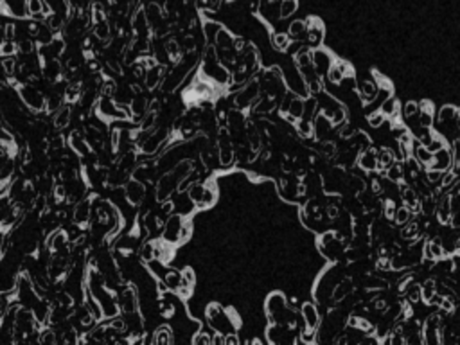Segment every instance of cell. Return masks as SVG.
<instances>
[{"label":"cell","instance_id":"obj_27","mask_svg":"<svg viewBox=\"0 0 460 345\" xmlns=\"http://www.w3.org/2000/svg\"><path fill=\"white\" fill-rule=\"evenodd\" d=\"M457 115H459V110L451 105H446L440 108V113H438V121L446 124H451L453 121H457Z\"/></svg>","mask_w":460,"mask_h":345},{"label":"cell","instance_id":"obj_4","mask_svg":"<svg viewBox=\"0 0 460 345\" xmlns=\"http://www.w3.org/2000/svg\"><path fill=\"white\" fill-rule=\"evenodd\" d=\"M20 97L29 108H33L34 111H42L47 106V99H45L44 92L33 85H20Z\"/></svg>","mask_w":460,"mask_h":345},{"label":"cell","instance_id":"obj_53","mask_svg":"<svg viewBox=\"0 0 460 345\" xmlns=\"http://www.w3.org/2000/svg\"><path fill=\"white\" fill-rule=\"evenodd\" d=\"M395 205H394L392 200H387L385 201V205H383V212H385V217H394L395 216Z\"/></svg>","mask_w":460,"mask_h":345},{"label":"cell","instance_id":"obj_46","mask_svg":"<svg viewBox=\"0 0 460 345\" xmlns=\"http://www.w3.org/2000/svg\"><path fill=\"white\" fill-rule=\"evenodd\" d=\"M419 113H421V108H419V105L417 103H414V101H410V103H406L405 106V115L408 119H416L419 117Z\"/></svg>","mask_w":460,"mask_h":345},{"label":"cell","instance_id":"obj_35","mask_svg":"<svg viewBox=\"0 0 460 345\" xmlns=\"http://www.w3.org/2000/svg\"><path fill=\"white\" fill-rule=\"evenodd\" d=\"M421 288H422V301L424 302H430L432 297L437 293V282H435V280H426Z\"/></svg>","mask_w":460,"mask_h":345},{"label":"cell","instance_id":"obj_8","mask_svg":"<svg viewBox=\"0 0 460 345\" xmlns=\"http://www.w3.org/2000/svg\"><path fill=\"white\" fill-rule=\"evenodd\" d=\"M42 74L45 76L47 81L56 83L63 74V63L60 60H44L42 63Z\"/></svg>","mask_w":460,"mask_h":345},{"label":"cell","instance_id":"obj_12","mask_svg":"<svg viewBox=\"0 0 460 345\" xmlns=\"http://www.w3.org/2000/svg\"><path fill=\"white\" fill-rule=\"evenodd\" d=\"M313 54V67L316 68V72H318V76L320 74H327V70L333 67V62H331V56L327 54L326 50L322 49H316L315 52H311Z\"/></svg>","mask_w":460,"mask_h":345},{"label":"cell","instance_id":"obj_55","mask_svg":"<svg viewBox=\"0 0 460 345\" xmlns=\"http://www.w3.org/2000/svg\"><path fill=\"white\" fill-rule=\"evenodd\" d=\"M352 135H354V131H352L350 126H344L342 131H340V137H344V139H352Z\"/></svg>","mask_w":460,"mask_h":345},{"label":"cell","instance_id":"obj_31","mask_svg":"<svg viewBox=\"0 0 460 345\" xmlns=\"http://www.w3.org/2000/svg\"><path fill=\"white\" fill-rule=\"evenodd\" d=\"M433 124V106L424 105V108L419 113V126L422 128H432Z\"/></svg>","mask_w":460,"mask_h":345},{"label":"cell","instance_id":"obj_43","mask_svg":"<svg viewBox=\"0 0 460 345\" xmlns=\"http://www.w3.org/2000/svg\"><path fill=\"white\" fill-rule=\"evenodd\" d=\"M406 295H408V299H410V302H419L422 301V288L419 286V284H412L410 288L406 290Z\"/></svg>","mask_w":460,"mask_h":345},{"label":"cell","instance_id":"obj_6","mask_svg":"<svg viewBox=\"0 0 460 345\" xmlns=\"http://www.w3.org/2000/svg\"><path fill=\"white\" fill-rule=\"evenodd\" d=\"M144 196H146V189H144V184H142L140 180L131 178L124 184V200H126L130 205H140L142 200H144Z\"/></svg>","mask_w":460,"mask_h":345},{"label":"cell","instance_id":"obj_42","mask_svg":"<svg viewBox=\"0 0 460 345\" xmlns=\"http://www.w3.org/2000/svg\"><path fill=\"white\" fill-rule=\"evenodd\" d=\"M56 331L54 329H44L42 333H40V344H58L60 340L56 338Z\"/></svg>","mask_w":460,"mask_h":345},{"label":"cell","instance_id":"obj_15","mask_svg":"<svg viewBox=\"0 0 460 345\" xmlns=\"http://www.w3.org/2000/svg\"><path fill=\"white\" fill-rule=\"evenodd\" d=\"M435 214H437L438 221L440 223H448L449 219H451V196L446 194L437 201Z\"/></svg>","mask_w":460,"mask_h":345},{"label":"cell","instance_id":"obj_14","mask_svg":"<svg viewBox=\"0 0 460 345\" xmlns=\"http://www.w3.org/2000/svg\"><path fill=\"white\" fill-rule=\"evenodd\" d=\"M358 164L363 171H374V169H377V153L371 148L363 150L361 155L358 156Z\"/></svg>","mask_w":460,"mask_h":345},{"label":"cell","instance_id":"obj_39","mask_svg":"<svg viewBox=\"0 0 460 345\" xmlns=\"http://www.w3.org/2000/svg\"><path fill=\"white\" fill-rule=\"evenodd\" d=\"M352 140H354V146H358L361 151L369 150V148H371V139H369V137H367L363 131H358V133L352 135Z\"/></svg>","mask_w":460,"mask_h":345},{"label":"cell","instance_id":"obj_3","mask_svg":"<svg viewBox=\"0 0 460 345\" xmlns=\"http://www.w3.org/2000/svg\"><path fill=\"white\" fill-rule=\"evenodd\" d=\"M259 97H261L259 81H248V83L243 85V88L238 90V94L234 95V105L238 106L239 110H244V108L255 105Z\"/></svg>","mask_w":460,"mask_h":345},{"label":"cell","instance_id":"obj_17","mask_svg":"<svg viewBox=\"0 0 460 345\" xmlns=\"http://www.w3.org/2000/svg\"><path fill=\"white\" fill-rule=\"evenodd\" d=\"M424 256H426V259H432V261L433 259H440L444 256V246L440 237H435L433 241L424 243Z\"/></svg>","mask_w":460,"mask_h":345},{"label":"cell","instance_id":"obj_20","mask_svg":"<svg viewBox=\"0 0 460 345\" xmlns=\"http://www.w3.org/2000/svg\"><path fill=\"white\" fill-rule=\"evenodd\" d=\"M70 117H72V108L70 106H61L60 110L56 111V117H54V126L58 129H63L65 126H68V123H70Z\"/></svg>","mask_w":460,"mask_h":345},{"label":"cell","instance_id":"obj_10","mask_svg":"<svg viewBox=\"0 0 460 345\" xmlns=\"http://www.w3.org/2000/svg\"><path fill=\"white\" fill-rule=\"evenodd\" d=\"M164 65H158V63H151L150 67H148V72H146V78H144V83L146 86L150 90H155L158 85H162V81H164Z\"/></svg>","mask_w":460,"mask_h":345},{"label":"cell","instance_id":"obj_34","mask_svg":"<svg viewBox=\"0 0 460 345\" xmlns=\"http://www.w3.org/2000/svg\"><path fill=\"white\" fill-rule=\"evenodd\" d=\"M387 176L390 182L399 184L401 180H403V167H401V164H395V162H394L392 166L387 169Z\"/></svg>","mask_w":460,"mask_h":345},{"label":"cell","instance_id":"obj_19","mask_svg":"<svg viewBox=\"0 0 460 345\" xmlns=\"http://www.w3.org/2000/svg\"><path fill=\"white\" fill-rule=\"evenodd\" d=\"M350 291H352V280H350V279H345V280H342V282H340L338 286H336V288L331 291V301H333V302L344 301V299L349 295Z\"/></svg>","mask_w":460,"mask_h":345},{"label":"cell","instance_id":"obj_41","mask_svg":"<svg viewBox=\"0 0 460 345\" xmlns=\"http://www.w3.org/2000/svg\"><path fill=\"white\" fill-rule=\"evenodd\" d=\"M297 129H299V133L302 137H309L313 133V123L307 121V119H299L297 121Z\"/></svg>","mask_w":460,"mask_h":345},{"label":"cell","instance_id":"obj_26","mask_svg":"<svg viewBox=\"0 0 460 345\" xmlns=\"http://www.w3.org/2000/svg\"><path fill=\"white\" fill-rule=\"evenodd\" d=\"M216 198H218L216 189H214L212 185H205V191H203V196H201V201H200V205H198V209L212 207L216 203Z\"/></svg>","mask_w":460,"mask_h":345},{"label":"cell","instance_id":"obj_44","mask_svg":"<svg viewBox=\"0 0 460 345\" xmlns=\"http://www.w3.org/2000/svg\"><path fill=\"white\" fill-rule=\"evenodd\" d=\"M397 111V101L395 99H387L381 103V113L387 117V115H394Z\"/></svg>","mask_w":460,"mask_h":345},{"label":"cell","instance_id":"obj_7","mask_svg":"<svg viewBox=\"0 0 460 345\" xmlns=\"http://www.w3.org/2000/svg\"><path fill=\"white\" fill-rule=\"evenodd\" d=\"M13 169H15V160L9 153V148L0 142V184L7 182V178L13 174Z\"/></svg>","mask_w":460,"mask_h":345},{"label":"cell","instance_id":"obj_48","mask_svg":"<svg viewBox=\"0 0 460 345\" xmlns=\"http://www.w3.org/2000/svg\"><path fill=\"white\" fill-rule=\"evenodd\" d=\"M369 123H371V126H374V128L381 126V124L385 123V115L381 113V110L376 111V113H371V115H369Z\"/></svg>","mask_w":460,"mask_h":345},{"label":"cell","instance_id":"obj_18","mask_svg":"<svg viewBox=\"0 0 460 345\" xmlns=\"http://www.w3.org/2000/svg\"><path fill=\"white\" fill-rule=\"evenodd\" d=\"M432 169H438V171H446L451 166V153L446 150H440L437 153H433V162L430 164Z\"/></svg>","mask_w":460,"mask_h":345},{"label":"cell","instance_id":"obj_54","mask_svg":"<svg viewBox=\"0 0 460 345\" xmlns=\"http://www.w3.org/2000/svg\"><path fill=\"white\" fill-rule=\"evenodd\" d=\"M194 344H212V336L209 333H198L193 338Z\"/></svg>","mask_w":460,"mask_h":345},{"label":"cell","instance_id":"obj_24","mask_svg":"<svg viewBox=\"0 0 460 345\" xmlns=\"http://www.w3.org/2000/svg\"><path fill=\"white\" fill-rule=\"evenodd\" d=\"M203 191H205V184H201V182H193V184L189 185L187 196L191 198V201H193L196 207L200 205L201 196H203Z\"/></svg>","mask_w":460,"mask_h":345},{"label":"cell","instance_id":"obj_30","mask_svg":"<svg viewBox=\"0 0 460 345\" xmlns=\"http://www.w3.org/2000/svg\"><path fill=\"white\" fill-rule=\"evenodd\" d=\"M155 344H175V338H173V331L167 325H162V327L156 329L155 333Z\"/></svg>","mask_w":460,"mask_h":345},{"label":"cell","instance_id":"obj_5","mask_svg":"<svg viewBox=\"0 0 460 345\" xmlns=\"http://www.w3.org/2000/svg\"><path fill=\"white\" fill-rule=\"evenodd\" d=\"M117 302H119V309H121L122 315H130V313L139 311V297H137V290H135L133 286L122 288L119 291Z\"/></svg>","mask_w":460,"mask_h":345},{"label":"cell","instance_id":"obj_45","mask_svg":"<svg viewBox=\"0 0 460 345\" xmlns=\"http://www.w3.org/2000/svg\"><path fill=\"white\" fill-rule=\"evenodd\" d=\"M156 309H158L162 317H171L173 311H175V307L169 301H158L156 302Z\"/></svg>","mask_w":460,"mask_h":345},{"label":"cell","instance_id":"obj_11","mask_svg":"<svg viewBox=\"0 0 460 345\" xmlns=\"http://www.w3.org/2000/svg\"><path fill=\"white\" fill-rule=\"evenodd\" d=\"M300 313H302V318H304V323L307 329H315L318 327V323H320V317H318V311H316V307L311 304V302H304L302 304V307H300Z\"/></svg>","mask_w":460,"mask_h":345},{"label":"cell","instance_id":"obj_40","mask_svg":"<svg viewBox=\"0 0 460 345\" xmlns=\"http://www.w3.org/2000/svg\"><path fill=\"white\" fill-rule=\"evenodd\" d=\"M345 78V74L340 70V67L338 65H333V67L329 68L327 70V79L331 81V83H336V85H340L342 83V79Z\"/></svg>","mask_w":460,"mask_h":345},{"label":"cell","instance_id":"obj_37","mask_svg":"<svg viewBox=\"0 0 460 345\" xmlns=\"http://www.w3.org/2000/svg\"><path fill=\"white\" fill-rule=\"evenodd\" d=\"M435 209H437L435 198H433L432 194L424 196V200H422V203H421V212H422V214H424V216H432V212H435Z\"/></svg>","mask_w":460,"mask_h":345},{"label":"cell","instance_id":"obj_1","mask_svg":"<svg viewBox=\"0 0 460 345\" xmlns=\"http://www.w3.org/2000/svg\"><path fill=\"white\" fill-rule=\"evenodd\" d=\"M207 322L216 333L221 334H232L239 329V318L236 317V313L232 309H225L219 304H211L207 307Z\"/></svg>","mask_w":460,"mask_h":345},{"label":"cell","instance_id":"obj_50","mask_svg":"<svg viewBox=\"0 0 460 345\" xmlns=\"http://www.w3.org/2000/svg\"><path fill=\"white\" fill-rule=\"evenodd\" d=\"M345 121V110L344 108H334L333 113H331V123L333 124H340Z\"/></svg>","mask_w":460,"mask_h":345},{"label":"cell","instance_id":"obj_21","mask_svg":"<svg viewBox=\"0 0 460 345\" xmlns=\"http://www.w3.org/2000/svg\"><path fill=\"white\" fill-rule=\"evenodd\" d=\"M289 38L293 40H304L306 36H307V23L302 22V20H295V22H291V25H289Z\"/></svg>","mask_w":460,"mask_h":345},{"label":"cell","instance_id":"obj_52","mask_svg":"<svg viewBox=\"0 0 460 345\" xmlns=\"http://www.w3.org/2000/svg\"><path fill=\"white\" fill-rule=\"evenodd\" d=\"M377 270H381V272L392 270V257H381V259L377 261Z\"/></svg>","mask_w":460,"mask_h":345},{"label":"cell","instance_id":"obj_56","mask_svg":"<svg viewBox=\"0 0 460 345\" xmlns=\"http://www.w3.org/2000/svg\"><path fill=\"white\" fill-rule=\"evenodd\" d=\"M449 223H451V227H453V228H460V211L455 212V214H451V219H449Z\"/></svg>","mask_w":460,"mask_h":345},{"label":"cell","instance_id":"obj_9","mask_svg":"<svg viewBox=\"0 0 460 345\" xmlns=\"http://www.w3.org/2000/svg\"><path fill=\"white\" fill-rule=\"evenodd\" d=\"M92 200H79L78 205H76V209H74V223L76 225H87V223L90 221V217H92Z\"/></svg>","mask_w":460,"mask_h":345},{"label":"cell","instance_id":"obj_2","mask_svg":"<svg viewBox=\"0 0 460 345\" xmlns=\"http://www.w3.org/2000/svg\"><path fill=\"white\" fill-rule=\"evenodd\" d=\"M183 219L182 214H175L173 212L171 216L167 217L166 223H164V228H162V239L167 241L169 245H178L182 243V228H183Z\"/></svg>","mask_w":460,"mask_h":345},{"label":"cell","instance_id":"obj_57","mask_svg":"<svg viewBox=\"0 0 460 345\" xmlns=\"http://www.w3.org/2000/svg\"><path fill=\"white\" fill-rule=\"evenodd\" d=\"M374 307H376V309H379V311H383V309L387 307V302L383 301V299H379V301L374 302Z\"/></svg>","mask_w":460,"mask_h":345},{"label":"cell","instance_id":"obj_51","mask_svg":"<svg viewBox=\"0 0 460 345\" xmlns=\"http://www.w3.org/2000/svg\"><path fill=\"white\" fill-rule=\"evenodd\" d=\"M440 178H442V171H438V169H430V171L426 172V180L432 182V184L440 182Z\"/></svg>","mask_w":460,"mask_h":345},{"label":"cell","instance_id":"obj_25","mask_svg":"<svg viewBox=\"0 0 460 345\" xmlns=\"http://www.w3.org/2000/svg\"><path fill=\"white\" fill-rule=\"evenodd\" d=\"M395 158H394V153L388 148H383L379 153H377V169H385L387 171L388 167L392 166Z\"/></svg>","mask_w":460,"mask_h":345},{"label":"cell","instance_id":"obj_13","mask_svg":"<svg viewBox=\"0 0 460 345\" xmlns=\"http://www.w3.org/2000/svg\"><path fill=\"white\" fill-rule=\"evenodd\" d=\"M306 40H307V43H309L311 47H316V49H318V45H320L322 40H324V29H322L320 22L315 20V18L307 23V36H306Z\"/></svg>","mask_w":460,"mask_h":345},{"label":"cell","instance_id":"obj_49","mask_svg":"<svg viewBox=\"0 0 460 345\" xmlns=\"http://www.w3.org/2000/svg\"><path fill=\"white\" fill-rule=\"evenodd\" d=\"M444 146H446V144H444V140L440 139V137H433L432 142H430V144H428L426 148H428L430 151H432V153H437V151L444 150Z\"/></svg>","mask_w":460,"mask_h":345},{"label":"cell","instance_id":"obj_47","mask_svg":"<svg viewBox=\"0 0 460 345\" xmlns=\"http://www.w3.org/2000/svg\"><path fill=\"white\" fill-rule=\"evenodd\" d=\"M349 187L354 191V193H361V191H365V182H363L360 176H350Z\"/></svg>","mask_w":460,"mask_h":345},{"label":"cell","instance_id":"obj_32","mask_svg":"<svg viewBox=\"0 0 460 345\" xmlns=\"http://www.w3.org/2000/svg\"><path fill=\"white\" fill-rule=\"evenodd\" d=\"M289 42H291V38H289V34H286V33H275L272 36V43L277 50L289 49V45H291Z\"/></svg>","mask_w":460,"mask_h":345},{"label":"cell","instance_id":"obj_58","mask_svg":"<svg viewBox=\"0 0 460 345\" xmlns=\"http://www.w3.org/2000/svg\"><path fill=\"white\" fill-rule=\"evenodd\" d=\"M457 128H460V110H459V115H457Z\"/></svg>","mask_w":460,"mask_h":345},{"label":"cell","instance_id":"obj_38","mask_svg":"<svg viewBox=\"0 0 460 345\" xmlns=\"http://www.w3.org/2000/svg\"><path fill=\"white\" fill-rule=\"evenodd\" d=\"M419 232H421V227L417 223H410L408 227L403 228L401 236H403V239H416V237H419Z\"/></svg>","mask_w":460,"mask_h":345},{"label":"cell","instance_id":"obj_22","mask_svg":"<svg viewBox=\"0 0 460 345\" xmlns=\"http://www.w3.org/2000/svg\"><path fill=\"white\" fill-rule=\"evenodd\" d=\"M45 4L44 0H27V13L31 15V17L34 18V20H42V18H45Z\"/></svg>","mask_w":460,"mask_h":345},{"label":"cell","instance_id":"obj_36","mask_svg":"<svg viewBox=\"0 0 460 345\" xmlns=\"http://www.w3.org/2000/svg\"><path fill=\"white\" fill-rule=\"evenodd\" d=\"M410 217H412V211H410V209H408L406 205H403V207H399V209L395 211L394 221L399 223V225H406V223L410 221Z\"/></svg>","mask_w":460,"mask_h":345},{"label":"cell","instance_id":"obj_23","mask_svg":"<svg viewBox=\"0 0 460 345\" xmlns=\"http://www.w3.org/2000/svg\"><path fill=\"white\" fill-rule=\"evenodd\" d=\"M360 95L363 97L365 101H372L376 99L377 95V90H379V86H377L374 81H363V83H360Z\"/></svg>","mask_w":460,"mask_h":345},{"label":"cell","instance_id":"obj_16","mask_svg":"<svg viewBox=\"0 0 460 345\" xmlns=\"http://www.w3.org/2000/svg\"><path fill=\"white\" fill-rule=\"evenodd\" d=\"M286 115H288V121H291V123H297L299 119H302V115H304V99L300 95H295L293 101L289 103Z\"/></svg>","mask_w":460,"mask_h":345},{"label":"cell","instance_id":"obj_33","mask_svg":"<svg viewBox=\"0 0 460 345\" xmlns=\"http://www.w3.org/2000/svg\"><path fill=\"white\" fill-rule=\"evenodd\" d=\"M139 256L144 262H150L151 259H155V241H146V243H142Z\"/></svg>","mask_w":460,"mask_h":345},{"label":"cell","instance_id":"obj_29","mask_svg":"<svg viewBox=\"0 0 460 345\" xmlns=\"http://www.w3.org/2000/svg\"><path fill=\"white\" fill-rule=\"evenodd\" d=\"M203 31H205V36H207V40H209V43L214 45V43H216L218 33L221 31V25H219L218 22H212V20H209V22L203 23Z\"/></svg>","mask_w":460,"mask_h":345},{"label":"cell","instance_id":"obj_28","mask_svg":"<svg viewBox=\"0 0 460 345\" xmlns=\"http://www.w3.org/2000/svg\"><path fill=\"white\" fill-rule=\"evenodd\" d=\"M299 7V2L297 0H281V6H279V18H288L291 17Z\"/></svg>","mask_w":460,"mask_h":345}]
</instances>
